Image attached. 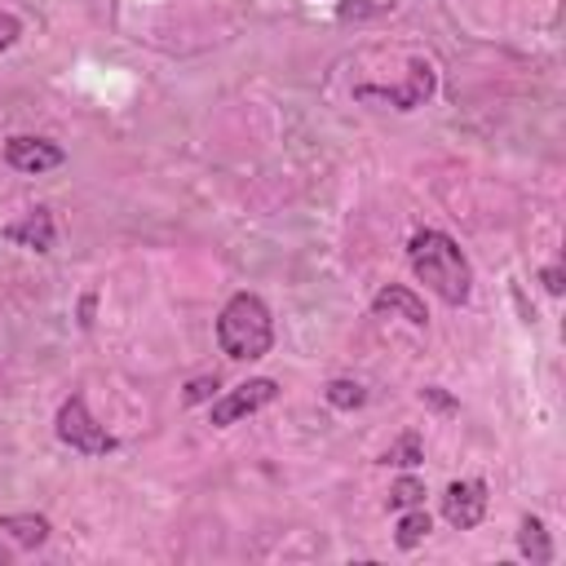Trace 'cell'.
Wrapping results in <instances>:
<instances>
[{
  "instance_id": "9",
  "label": "cell",
  "mask_w": 566,
  "mask_h": 566,
  "mask_svg": "<svg viewBox=\"0 0 566 566\" xmlns=\"http://www.w3.org/2000/svg\"><path fill=\"white\" fill-rule=\"evenodd\" d=\"M371 310H376V314H389V318H407L411 327H424V323H429V314H424V301H420L411 287H402V283H389V287H380V292L371 296Z\"/></svg>"
},
{
  "instance_id": "16",
  "label": "cell",
  "mask_w": 566,
  "mask_h": 566,
  "mask_svg": "<svg viewBox=\"0 0 566 566\" xmlns=\"http://www.w3.org/2000/svg\"><path fill=\"white\" fill-rule=\"evenodd\" d=\"M212 394H217V376H195L186 385V402H208Z\"/></svg>"
},
{
  "instance_id": "3",
  "label": "cell",
  "mask_w": 566,
  "mask_h": 566,
  "mask_svg": "<svg viewBox=\"0 0 566 566\" xmlns=\"http://www.w3.org/2000/svg\"><path fill=\"white\" fill-rule=\"evenodd\" d=\"M53 429H57V438H62L71 451H80V455H106V451H115V438L93 420V411H88V402H84L80 394H71V398L57 407Z\"/></svg>"
},
{
  "instance_id": "20",
  "label": "cell",
  "mask_w": 566,
  "mask_h": 566,
  "mask_svg": "<svg viewBox=\"0 0 566 566\" xmlns=\"http://www.w3.org/2000/svg\"><path fill=\"white\" fill-rule=\"evenodd\" d=\"M0 566H4V548H0Z\"/></svg>"
},
{
  "instance_id": "11",
  "label": "cell",
  "mask_w": 566,
  "mask_h": 566,
  "mask_svg": "<svg viewBox=\"0 0 566 566\" xmlns=\"http://www.w3.org/2000/svg\"><path fill=\"white\" fill-rule=\"evenodd\" d=\"M517 553L522 557H531L535 566H548L553 562V544H548V531H544V522L539 517H522V526H517Z\"/></svg>"
},
{
  "instance_id": "12",
  "label": "cell",
  "mask_w": 566,
  "mask_h": 566,
  "mask_svg": "<svg viewBox=\"0 0 566 566\" xmlns=\"http://www.w3.org/2000/svg\"><path fill=\"white\" fill-rule=\"evenodd\" d=\"M429 531H433L429 513H424L420 504H411V513H402V517H398V535H394V544H398V548H416Z\"/></svg>"
},
{
  "instance_id": "18",
  "label": "cell",
  "mask_w": 566,
  "mask_h": 566,
  "mask_svg": "<svg viewBox=\"0 0 566 566\" xmlns=\"http://www.w3.org/2000/svg\"><path fill=\"white\" fill-rule=\"evenodd\" d=\"M420 398H429V402H433V407H455V402H451V398H447V394H442V389H438V385H429V389H424V394H420Z\"/></svg>"
},
{
  "instance_id": "17",
  "label": "cell",
  "mask_w": 566,
  "mask_h": 566,
  "mask_svg": "<svg viewBox=\"0 0 566 566\" xmlns=\"http://www.w3.org/2000/svg\"><path fill=\"white\" fill-rule=\"evenodd\" d=\"M18 35H22V22H18L13 13H0V53H4V49H13V44H18Z\"/></svg>"
},
{
  "instance_id": "5",
  "label": "cell",
  "mask_w": 566,
  "mask_h": 566,
  "mask_svg": "<svg viewBox=\"0 0 566 566\" xmlns=\"http://www.w3.org/2000/svg\"><path fill=\"white\" fill-rule=\"evenodd\" d=\"M4 164H9V168H18V172L40 177V172H49V168H62V164H66V150H62L57 142H44V137H27V133H18V137H9V142H4Z\"/></svg>"
},
{
  "instance_id": "19",
  "label": "cell",
  "mask_w": 566,
  "mask_h": 566,
  "mask_svg": "<svg viewBox=\"0 0 566 566\" xmlns=\"http://www.w3.org/2000/svg\"><path fill=\"white\" fill-rule=\"evenodd\" d=\"M544 287H548V292H562V270H557V265L544 270Z\"/></svg>"
},
{
  "instance_id": "1",
  "label": "cell",
  "mask_w": 566,
  "mask_h": 566,
  "mask_svg": "<svg viewBox=\"0 0 566 566\" xmlns=\"http://www.w3.org/2000/svg\"><path fill=\"white\" fill-rule=\"evenodd\" d=\"M407 261L416 270V279L442 296L447 305H464L469 292H473V270H469V256L460 252V243L442 230H416L411 243H407Z\"/></svg>"
},
{
  "instance_id": "13",
  "label": "cell",
  "mask_w": 566,
  "mask_h": 566,
  "mask_svg": "<svg viewBox=\"0 0 566 566\" xmlns=\"http://www.w3.org/2000/svg\"><path fill=\"white\" fill-rule=\"evenodd\" d=\"M323 398H327L332 407H340V411H354V407L367 402V389H363L358 380H332V385L323 389Z\"/></svg>"
},
{
  "instance_id": "6",
  "label": "cell",
  "mask_w": 566,
  "mask_h": 566,
  "mask_svg": "<svg viewBox=\"0 0 566 566\" xmlns=\"http://www.w3.org/2000/svg\"><path fill=\"white\" fill-rule=\"evenodd\" d=\"M442 517L455 526V531H473L482 517H486V486L478 478H464V482H451L442 491Z\"/></svg>"
},
{
  "instance_id": "10",
  "label": "cell",
  "mask_w": 566,
  "mask_h": 566,
  "mask_svg": "<svg viewBox=\"0 0 566 566\" xmlns=\"http://www.w3.org/2000/svg\"><path fill=\"white\" fill-rule=\"evenodd\" d=\"M49 517H40V513H9V517H0V535L4 539H13L18 548H40L44 539H49Z\"/></svg>"
},
{
  "instance_id": "4",
  "label": "cell",
  "mask_w": 566,
  "mask_h": 566,
  "mask_svg": "<svg viewBox=\"0 0 566 566\" xmlns=\"http://www.w3.org/2000/svg\"><path fill=\"white\" fill-rule=\"evenodd\" d=\"M274 394H279V385H274L270 376L243 380L239 389H230L226 398L212 402V424H217V429H230V424H239L243 416H252V411H261L265 402H274Z\"/></svg>"
},
{
  "instance_id": "8",
  "label": "cell",
  "mask_w": 566,
  "mask_h": 566,
  "mask_svg": "<svg viewBox=\"0 0 566 566\" xmlns=\"http://www.w3.org/2000/svg\"><path fill=\"white\" fill-rule=\"evenodd\" d=\"M407 71H411L407 88H358V97H380V102H389V106H398V111H411V106H420V102L433 93V66L416 57Z\"/></svg>"
},
{
  "instance_id": "2",
  "label": "cell",
  "mask_w": 566,
  "mask_h": 566,
  "mask_svg": "<svg viewBox=\"0 0 566 566\" xmlns=\"http://www.w3.org/2000/svg\"><path fill=\"white\" fill-rule=\"evenodd\" d=\"M217 345L226 358L234 363H252V358H265L270 345H274V323H270V310L256 292H234L217 318Z\"/></svg>"
},
{
  "instance_id": "15",
  "label": "cell",
  "mask_w": 566,
  "mask_h": 566,
  "mask_svg": "<svg viewBox=\"0 0 566 566\" xmlns=\"http://www.w3.org/2000/svg\"><path fill=\"white\" fill-rule=\"evenodd\" d=\"M420 500H424V486H420L416 478H398L394 491H389V509H411V504H420Z\"/></svg>"
},
{
  "instance_id": "14",
  "label": "cell",
  "mask_w": 566,
  "mask_h": 566,
  "mask_svg": "<svg viewBox=\"0 0 566 566\" xmlns=\"http://www.w3.org/2000/svg\"><path fill=\"white\" fill-rule=\"evenodd\" d=\"M424 460V451H420V438L416 433H402L389 451H385V464H420Z\"/></svg>"
},
{
  "instance_id": "7",
  "label": "cell",
  "mask_w": 566,
  "mask_h": 566,
  "mask_svg": "<svg viewBox=\"0 0 566 566\" xmlns=\"http://www.w3.org/2000/svg\"><path fill=\"white\" fill-rule=\"evenodd\" d=\"M0 234H4L9 243H18V248L49 252L53 239H57V226H53V212H49V208H27V212H22L18 221H9Z\"/></svg>"
}]
</instances>
